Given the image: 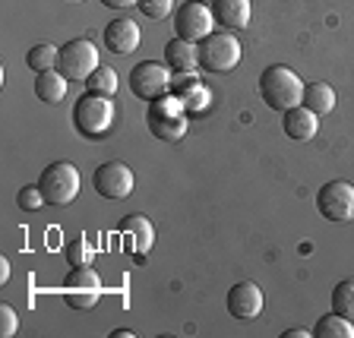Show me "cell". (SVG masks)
<instances>
[{
	"instance_id": "cell-1",
	"label": "cell",
	"mask_w": 354,
	"mask_h": 338,
	"mask_svg": "<svg viewBox=\"0 0 354 338\" xmlns=\"http://www.w3.org/2000/svg\"><path fill=\"white\" fill-rule=\"evenodd\" d=\"M259 98L266 102V108L285 114L288 108H297L304 102V82L291 66L272 64L259 73Z\"/></svg>"
},
{
	"instance_id": "cell-2",
	"label": "cell",
	"mask_w": 354,
	"mask_h": 338,
	"mask_svg": "<svg viewBox=\"0 0 354 338\" xmlns=\"http://www.w3.org/2000/svg\"><path fill=\"white\" fill-rule=\"evenodd\" d=\"M184 108L187 104L177 95L155 98L146 111V124H149V130H152V136H158V140H165V142L184 140V133H187V111Z\"/></svg>"
},
{
	"instance_id": "cell-3",
	"label": "cell",
	"mask_w": 354,
	"mask_h": 338,
	"mask_svg": "<svg viewBox=\"0 0 354 338\" xmlns=\"http://www.w3.org/2000/svg\"><path fill=\"white\" fill-rule=\"evenodd\" d=\"M114 124V102L108 95H95V92H86V95L76 98L73 104V126L82 136H104Z\"/></svg>"
},
{
	"instance_id": "cell-4",
	"label": "cell",
	"mask_w": 354,
	"mask_h": 338,
	"mask_svg": "<svg viewBox=\"0 0 354 338\" xmlns=\"http://www.w3.org/2000/svg\"><path fill=\"white\" fill-rule=\"evenodd\" d=\"M38 190H41L48 206H70L80 196V171L70 162H54L41 171L38 177Z\"/></svg>"
},
{
	"instance_id": "cell-5",
	"label": "cell",
	"mask_w": 354,
	"mask_h": 338,
	"mask_svg": "<svg viewBox=\"0 0 354 338\" xmlns=\"http://www.w3.org/2000/svg\"><path fill=\"white\" fill-rule=\"evenodd\" d=\"M199 48V66L206 73H231L241 64V41L231 32H209Z\"/></svg>"
},
{
	"instance_id": "cell-6",
	"label": "cell",
	"mask_w": 354,
	"mask_h": 338,
	"mask_svg": "<svg viewBox=\"0 0 354 338\" xmlns=\"http://www.w3.org/2000/svg\"><path fill=\"white\" fill-rule=\"evenodd\" d=\"M98 48L88 38H70L66 44H60V57H57V70L66 79L86 82L88 76L98 70Z\"/></svg>"
},
{
	"instance_id": "cell-7",
	"label": "cell",
	"mask_w": 354,
	"mask_h": 338,
	"mask_svg": "<svg viewBox=\"0 0 354 338\" xmlns=\"http://www.w3.org/2000/svg\"><path fill=\"white\" fill-rule=\"evenodd\" d=\"M102 279L92 272V265H76L73 272L64 279V288H60V297L73 310H92L98 301H102Z\"/></svg>"
},
{
	"instance_id": "cell-8",
	"label": "cell",
	"mask_w": 354,
	"mask_h": 338,
	"mask_svg": "<svg viewBox=\"0 0 354 338\" xmlns=\"http://www.w3.org/2000/svg\"><path fill=\"white\" fill-rule=\"evenodd\" d=\"M171 88V73L168 66L158 64V60H140V64L130 70V92L142 102H155V98L168 95Z\"/></svg>"
},
{
	"instance_id": "cell-9",
	"label": "cell",
	"mask_w": 354,
	"mask_h": 338,
	"mask_svg": "<svg viewBox=\"0 0 354 338\" xmlns=\"http://www.w3.org/2000/svg\"><path fill=\"white\" fill-rule=\"evenodd\" d=\"M317 209L326 221H351L354 218V187L348 180H329L317 193Z\"/></svg>"
},
{
	"instance_id": "cell-10",
	"label": "cell",
	"mask_w": 354,
	"mask_h": 338,
	"mask_svg": "<svg viewBox=\"0 0 354 338\" xmlns=\"http://www.w3.org/2000/svg\"><path fill=\"white\" fill-rule=\"evenodd\" d=\"M212 22H215L212 10H209L206 3L187 0V3H180V10H177V16H174V32H177V38L199 44L209 32H212Z\"/></svg>"
},
{
	"instance_id": "cell-11",
	"label": "cell",
	"mask_w": 354,
	"mask_h": 338,
	"mask_svg": "<svg viewBox=\"0 0 354 338\" xmlns=\"http://www.w3.org/2000/svg\"><path fill=\"white\" fill-rule=\"evenodd\" d=\"M92 184H95L98 196H104V199H127L133 193L136 177H133V171L124 162H104L95 168Z\"/></svg>"
},
{
	"instance_id": "cell-12",
	"label": "cell",
	"mask_w": 354,
	"mask_h": 338,
	"mask_svg": "<svg viewBox=\"0 0 354 338\" xmlns=\"http://www.w3.org/2000/svg\"><path fill=\"white\" fill-rule=\"evenodd\" d=\"M228 313L234 319H257L263 313V291L253 281H237L228 291Z\"/></svg>"
},
{
	"instance_id": "cell-13",
	"label": "cell",
	"mask_w": 354,
	"mask_h": 338,
	"mask_svg": "<svg viewBox=\"0 0 354 338\" xmlns=\"http://www.w3.org/2000/svg\"><path fill=\"white\" fill-rule=\"evenodd\" d=\"M140 26L133 19H114L104 26V51L111 54H130L140 48Z\"/></svg>"
},
{
	"instance_id": "cell-14",
	"label": "cell",
	"mask_w": 354,
	"mask_h": 338,
	"mask_svg": "<svg viewBox=\"0 0 354 338\" xmlns=\"http://www.w3.org/2000/svg\"><path fill=\"white\" fill-rule=\"evenodd\" d=\"M281 130H285L288 140H297V142H307L317 136L319 130V118L307 104H297V108H288L281 114Z\"/></svg>"
},
{
	"instance_id": "cell-15",
	"label": "cell",
	"mask_w": 354,
	"mask_h": 338,
	"mask_svg": "<svg viewBox=\"0 0 354 338\" xmlns=\"http://www.w3.org/2000/svg\"><path fill=\"white\" fill-rule=\"evenodd\" d=\"M212 19L225 29H247L250 22V0H212Z\"/></svg>"
},
{
	"instance_id": "cell-16",
	"label": "cell",
	"mask_w": 354,
	"mask_h": 338,
	"mask_svg": "<svg viewBox=\"0 0 354 338\" xmlns=\"http://www.w3.org/2000/svg\"><path fill=\"white\" fill-rule=\"evenodd\" d=\"M165 64L174 70V73H193L199 66V48L193 41H184V38H171L165 44Z\"/></svg>"
},
{
	"instance_id": "cell-17",
	"label": "cell",
	"mask_w": 354,
	"mask_h": 338,
	"mask_svg": "<svg viewBox=\"0 0 354 338\" xmlns=\"http://www.w3.org/2000/svg\"><path fill=\"white\" fill-rule=\"evenodd\" d=\"M120 231H124V234L133 241V250H136V253H149V250H152L155 228H152V221H149L146 215H127V218L120 221Z\"/></svg>"
},
{
	"instance_id": "cell-18",
	"label": "cell",
	"mask_w": 354,
	"mask_h": 338,
	"mask_svg": "<svg viewBox=\"0 0 354 338\" xmlns=\"http://www.w3.org/2000/svg\"><path fill=\"white\" fill-rule=\"evenodd\" d=\"M66 82H70V79L60 73L57 66H54V70H44V73H38V76H35V95H38V102H44V104L64 102Z\"/></svg>"
},
{
	"instance_id": "cell-19",
	"label": "cell",
	"mask_w": 354,
	"mask_h": 338,
	"mask_svg": "<svg viewBox=\"0 0 354 338\" xmlns=\"http://www.w3.org/2000/svg\"><path fill=\"white\" fill-rule=\"evenodd\" d=\"M317 118H323V114H329L332 108H335V88L329 86V82H310V86H304V102Z\"/></svg>"
},
{
	"instance_id": "cell-20",
	"label": "cell",
	"mask_w": 354,
	"mask_h": 338,
	"mask_svg": "<svg viewBox=\"0 0 354 338\" xmlns=\"http://www.w3.org/2000/svg\"><path fill=\"white\" fill-rule=\"evenodd\" d=\"M310 335L313 338H354V323L345 317H339V313L332 310V313H326V317L317 319V326H313Z\"/></svg>"
},
{
	"instance_id": "cell-21",
	"label": "cell",
	"mask_w": 354,
	"mask_h": 338,
	"mask_svg": "<svg viewBox=\"0 0 354 338\" xmlns=\"http://www.w3.org/2000/svg\"><path fill=\"white\" fill-rule=\"evenodd\" d=\"M187 79H171V88L177 92V98L184 104H190V108H199L203 102H209V92L203 88V82L193 79V73H184Z\"/></svg>"
},
{
	"instance_id": "cell-22",
	"label": "cell",
	"mask_w": 354,
	"mask_h": 338,
	"mask_svg": "<svg viewBox=\"0 0 354 338\" xmlns=\"http://www.w3.org/2000/svg\"><path fill=\"white\" fill-rule=\"evenodd\" d=\"M332 310L354 323V279H342L332 288Z\"/></svg>"
},
{
	"instance_id": "cell-23",
	"label": "cell",
	"mask_w": 354,
	"mask_h": 338,
	"mask_svg": "<svg viewBox=\"0 0 354 338\" xmlns=\"http://www.w3.org/2000/svg\"><path fill=\"white\" fill-rule=\"evenodd\" d=\"M57 57H60V48H54V44H35V48H29V54H26V64H29V70H35V73H44V70H54V66H57Z\"/></svg>"
},
{
	"instance_id": "cell-24",
	"label": "cell",
	"mask_w": 354,
	"mask_h": 338,
	"mask_svg": "<svg viewBox=\"0 0 354 338\" xmlns=\"http://www.w3.org/2000/svg\"><path fill=\"white\" fill-rule=\"evenodd\" d=\"M86 88L88 92H95V95H114L118 92V73L111 70V66H98L95 73L86 79Z\"/></svg>"
},
{
	"instance_id": "cell-25",
	"label": "cell",
	"mask_w": 354,
	"mask_h": 338,
	"mask_svg": "<svg viewBox=\"0 0 354 338\" xmlns=\"http://www.w3.org/2000/svg\"><path fill=\"white\" fill-rule=\"evenodd\" d=\"M92 256H95V253H92V247H88V241H73L70 243V247H66V259H70V265H88L92 263Z\"/></svg>"
},
{
	"instance_id": "cell-26",
	"label": "cell",
	"mask_w": 354,
	"mask_h": 338,
	"mask_svg": "<svg viewBox=\"0 0 354 338\" xmlns=\"http://www.w3.org/2000/svg\"><path fill=\"white\" fill-rule=\"evenodd\" d=\"M16 203H19V209H26V212H35V209L48 206L44 196H41V190H38V184L35 187H22L19 196H16Z\"/></svg>"
},
{
	"instance_id": "cell-27",
	"label": "cell",
	"mask_w": 354,
	"mask_h": 338,
	"mask_svg": "<svg viewBox=\"0 0 354 338\" xmlns=\"http://www.w3.org/2000/svg\"><path fill=\"white\" fill-rule=\"evenodd\" d=\"M136 7H140L142 16H149V19H165V16L171 13V7H174V0H140Z\"/></svg>"
},
{
	"instance_id": "cell-28",
	"label": "cell",
	"mask_w": 354,
	"mask_h": 338,
	"mask_svg": "<svg viewBox=\"0 0 354 338\" xmlns=\"http://www.w3.org/2000/svg\"><path fill=\"white\" fill-rule=\"evenodd\" d=\"M16 329H19V317H16V310L10 307V303H0V335L10 338V335H16Z\"/></svg>"
},
{
	"instance_id": "cell-29",
	"label": "cell",
	"mask_w": 354,
	"mask_h": 338,
	"mask_svg": "<svg viewBox=\"0 0 354 338\" xmlns=\"http://www.w3.org/2000/svg\"><path fill=\"white\" fill-rule=\"evenodd\" d=\"M102 3L111 10H127V7H133V3H140V0H102Z\"/></svg>"
},
{
	"instance_id": "cell-30",
	"label": "cell",
	"mask_w": 354,
	"mask_h": 338,
	"mask_svg": "<svg viewBox=\"0 0 354 338\" xmlns=\"http://www.w3.org/2000/svg\"><path fill=\"white\" fill-rule=\"evenodd\" d=\"M0 281H3V285L10 281V263L7 259H0Z\"/></svg>"
},
{
	"instance_id": "cell-31",
	"label": "cell",
	"mask_w": 354,
	"mask_h": 338,
	"mask_svg": "<svg viewBox=\"0 0 354 338\" xmlns=\"http://www.w3.org/2000/svg\"><path fill=\"white\" fill-rule=\"evenodd\" d=\"M285 338H307V329H288Z\"/></svg>"
},
{
	"instance_id": "cell-32",
	"label": "cell",
	"mask_w": 354,
	"mask_h": 338,
	"mask_svg": "<svg viewBox=\"0 0 354 338\" xmlns=\"http://www.w3.org/2000/svg\"><path fill=\"white\" fill-rule=\"evenodd\" d=\"M111 338H133V332L130 329H114L111 332Z\"/></svg>"
},
{
	"instance_id": "cell-33",
	"label": "cell",
	"mask_w": 354,
	"mask_h": 338,
	"mask_svg": "<svg viewBox=\"0 0 354 338\" xmlns=\"http://www.w3.org/2000/svg\"><path fill=\"white\" fill-rule=\"evenodd\" d=\"M73 3H82V0H73Z\"/></svg>"
}]
</instances>
